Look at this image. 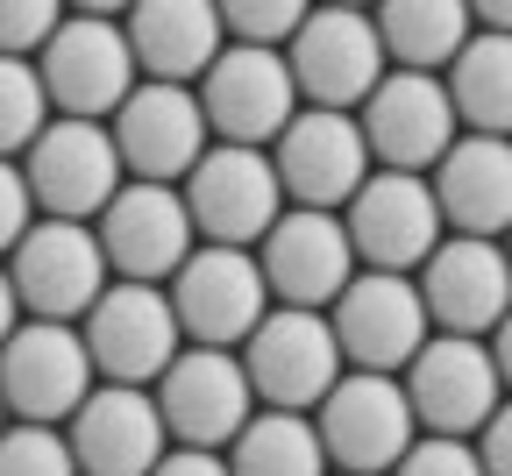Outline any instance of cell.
I'll list each match as a JSON object with an SVG mask.
<instances>
[{"mask_svg": "<svg viewBox=\"0 0 512 476\" xmlns=\"http://www.w3.org/2000/svg\"><path fill=\"white\" fill-rule=\"evenodd\" d=\"M392 377L413 405V427L427 434H477L505 391V363L484 349V334H448V327H427L420 349Z\"/></svg>", "mask_w": 512, "mask_h": 476, "instance_id": "1", "label": "cell"}, {"mask_svg": "<svg viewBox=\"0 0 512 476\" xmlns=\"http://www.w3.org/2000/svg\"><path fill=\"white\" fill-rule=\"evenodd\" d=\"M36 79H43V100L50 114H86V121H107L121 107V93L136 86V57H128V36L114 15H72L64 8L57 29L29 50Z\"/></svg>", "mask_w": 512, "mask_h": 476, "instance_id": "2", "label": "cell"}, {"mask_svg": "<svg viewBox=\"0 0 512 476\" xmlns=\"http://www.w3.org/2000/svg\"><path fill=\"white\" fill-rule=\"evenodd\" d=\"M235 356H242L256 405H299V413H313V398L342 377V349H335L320 306H264L256 327L235 342Z\"/></svg>", "mask_w": 512, "mask_h": 476, "instance_id": "3", "label": "cell"}, {"mask_svg": "<svg viewBox=\"0 0 512 476\" xmlns=\"http://www.w3.org/2000/svg\"><path fill=\"white\" fill-rule=\"evenodd\" d=\"M0 270H8L22 313H36V320H79L107 285V256L93 242V221H64V214H36L8 242Z\"/></svg>", "mask_w": 512, "mask_h": 476, "instance_id": "4", "label": "cell"}, {"mask_svg": "<svg viewBox=\"0 0 512 476\" xmlns=\"http://www.w3.org/2000/svg\"><path fill=\"white\" fill-rule=\"evenodd\" d=\"M192 100H200L207 114V135L214 143H256L264 150L271 135L285 128V114L299 107V86L285 72V50L278 43H221L207 57L200 86H192Z\"/></svg>", "mask_w": 512, "mask_h": 476, "instance_id": "5", "label": "cell"}, {"mask_svg": "<svg viewBox=\"0 0 512 476\" xmlns=\"http://www.w3.org/2000/svg\"><path fill=\"white\" fill-rule=\"evenodd\" d=\"M278 50H285L299 100H313V107H356L384 72V43L370 29V8H342V0H313Z\"/></svg>", "mask_w": 512, "mask_h": 476, "instance_id": "6", "label": "cell"}, {"mask_svg": "<svg viewBox=\"0 0 512 476\" xmlns=\"http://www.w3.org/2000/svg\"><path fill=\"white\" fill-rule=\"evenodd\" d=\"M178 199H185V221L200 242H256L271 228V214L285 207L278 192V171L256 143H207L200 157L185 164L178 178Z\"/></svg>", "mask_w": 512, "mask_h": 476, "instance_id": "7", "label": "cell"}, {"mask_svg": "<svg viewBox=\"0 0 512 476\" xmlns=\"http://www.w3.org/2000/svg\"><path fill=\"white\" fill-rule=\"evenodd\" d=\"M320 313H328V334L342 349V370H399L420 349V334H427V306H420L413 270H370V263H356L349 285Z\"/></svg>", "mask_w": 512, "mask_h": 476, "instance_id": "8", "label": "cell"}, {"mask_svg": "<svg viewBox=\"0 0 512 476\" xmlns=\"http://www.w3.org/2000/svg\"><path fill=\"white\" fill-rule=\"evenodd\" d=\"M264 157L278 171L285 207H342L356 192V178L370 171L356 107H313V100H299L285 114V128L264 143Z\"/></svg>", "mask_w": 512, "mask_h": 476, "instance_id": "9", "label": "cell"}, {"mask_svg": "<svg viewBox=\"0 0 512 476\" xmlns=\"http://www.w3.org/2000/svg\"><path fill=\"white\" fill-rule=\"evenodd\" d=\"M164 299L178 313L185 342H221V349H235L256 327V313L271 306L264 270H256V256L242 242H192L164 278Z\"/></svg>", "mask_w": 512, "mask_h": 476, "instance_id": "10", "label": "cell"}, {"mask_svg": "<svg viewBox=\"0 0 512 476\" xmlns=\"http://www.w3.org/2000/svg\"><path fill=\"white\" fill-rule=\"evenodd\" d=\"M150 398H157L164 441H200V448H221V455H228V434L256 405L249 377H242V356L221 349V342H178L171 363L150 377Z\"/></svg>", "mask_w": 512, "mask_h": 476, "instance_id": "11", "label": "cell"}, {"mask_svg": "<svg viewBox=\"0 0 512 476\" xmlns=\"http://www.w3.org/2000/svg\"><path fill=\"white\" fill-rule=\"evenodd\" d=\"M313 434L335 469L370 476V469H392L399 448L413 441V405L392 370H342L313 398Z\"/></svg>", "mask_w": 512, "mask_h": 476, "instance_id": "12", "label": "cell"}, {"mask_svg": "<svg viewBox=\"0 0 512 476\" xmlns=\"http://www.w3.org/2000/svg\"><path fill=\"white\" fill-rule=\"evenodd\" d=\"M22 178H29V199L36 214H64V221H93L100 199L128 178L121 157H114V135L107 121H86V114H50L29 150L15 157Z\"/></svg>", "mask_w": 512, "mask_h": 476, "instance_id": "13", "label": "cell"}, {"mask_svg": "<svg viewBox=\"0 0 512 476\" xmlns=\"http://www.w3.org/2000/svg\"><path fill=\"white\" fill-rule=\"evenodd\" d=\"M79 342L93 356V377H114V384H150L171 349L185 342L178 334V313L164 299V285H143V278H107L100 299L79 313Z\"/></svg>", "mask_w": 512, "mask_h": 476, "instance_id": "14", "label": "cell"}, {"mask_svg": "<svg viewBox=\"0 0 512 476\" xmlns=\"http://www.w3.org/2000/svg\"><path fill=\"white\" fill-rule=\"evenodd\" d=\"M93 242L107 256V278H143V285H164L178 256L200 242L185 221V199L178 185L164 178H121L107 199H100V214H93Z\"/></svg>", "mask_w": 512, "mask_h": 476, "instance_id": "15", "label": "cell"}, {"mask_svg": "<svg viewBox=\"0 0 512 476\" xmlns=\"http://www.w3.org/2000/svg\"><path fill=\"white\" fill-rule=\"evenodd\" d=\"M335 214H342V235H349L356 263H370V270H413L441 242V207H434L420 171L370 164Z\"/></svg>", "mask_w": 512, "mask_h": 476, "instance_id": "16", "label": "cell"}, {"mask_svg": "<svg viewBox=\"0 0 512 476\" xmlns=\"http://www.w3.org/2000/svg\"><path fill=\"white\" fill-rule=\"evenodd\" d=\"M356 128H363L370 164L427 171V164L448 150V135H456V107H448V93H441V72L384 64L377 86L356 100Z\"/></svg>", "mask_w": 512, "mask_h": 476, "instance_id": "17", "label": "cell"}, {"mask_svg": "<svg viewBox=\"0 0 512 476\" xmlns=\"http://www.w3.org/2000/svg\"><path fill=\"white\" fill-rule=\"evenodd\" d=\"M249 256L278 306H328L356 270V249H349L335 207H278L271 228L249 242Z\"/></svg>", "mask_w": 512, "mask_h": 476, "instance_id": "18", "label": "cell"}, {"mask_svg": "<svg viewBox=\"0 0 512 476\" xmlns=\"http://www.w3.org/2000/svg\"><path fill=\"white\" fill-rule=\"evenodd\" d=\"M413 285H420L427 327H448V334H491L512 306V270H505L498 235L441 228V242L413 263Z\"/></svg>", "mask_w": 512, "mask_h": 476, "instance_id": "19", "label": "cell"}, {"mask_svg": "<svg viewBox=\"0 0 512 476\" xmlns=\"http://www.w3.org/2000/svg\"><path fill=\"white\" fill-rule=\"evenodd\" d=\"M107 135H114V157L128 178L178 185L185 164L207 150V114L185 79H136L121 93V107L107 114Z\"/></svg>", "mask_w": 512, "mask_h": 476, "instance_id": "20", "label": "cell"}, {"mask_svg": "<svg viewBox=\"0 0 512 476\" xmlns=\"http://www.w3.org/2000/svg\"><path fill=\"white\" fill-rule=\"evenodd\" d=\"M93 384V356L72 320H15L0 342V405L8 420H64Z\"/></svg>", "mask_w": 512, "mask_h": 476, "instance_id": "21", "label": "cell"}, {"mask_svg": "<svg viewBox=\"0 0 512 476\" xmlns=\"http://www.w3.org/2000/svg\"><path fill=\"white\" fill-rule=\"evenodd\" d=\"M57 427L72 441V469H93V476H143L157 462V448H164V420H157L150 384L93 377L86 398Z\"/></svg>", "mask_w": 512, "mask_h": 476, "instance_id": "22", "label": "cell"}, {"mask_svg": "<svg viewBox=\"0 0 512 476\" xmlns=\"http://www.w3.org/2000/svg\"><path fill=\"white\" fill-rule=\"evenodd\" d=\"M420 178H427L434 207H441V228H456V235H505V221H512V150H505V135L456 128L448 150Z\"/></svg>", "mask_w": 512, "mask_h": 476, "instance_id": "23", "label": "cell"}, {"mask_svg": "<svg viewBox=\"0 0 512 476\" xmlns=\"http://www.w3.org/2000/svg\"><path fill=\"white\" fill-rule=\"evenodd\" d=\"M121 36H128V57H136L143 79H200L207 57L228 43L214 0H128L114 15Z\"/></svg>", "mask_w": 512, "mask_h": 476, "instance_id": "24", "label": "cell"}, {"mask_svg": "<svg viewBox=\"0 0 512 476\" xmlns=\"http://www.w3.org/2000/svg\"><path fill=\"white\" fill-rule=\"evenodd\" d=\"M441 93L456 107V128L505 135L512 128V43L505 29H470L441 64Z\"/></svg>", "mask_w": 512, "mask_h": 476, "instance_id": "25", "label": "cell"}, {"mask_svg": "<svg viewBox=\"0 0 512 476\" xmlns=\"http://www.w3.org/2000/svg\"><path fill=\"white\" fill-rule=\"evenodd\" d=\"M370 29L384 43V64H413V72H441L477 22L463 0H370Z\"/></svg>", "mask_w": 512, "mask_h": 476, "instance_id": "26", "label": "cell"}, {"mask_svg": "<svg viewBox=\"0 0 512 476\" xmlns=\"http://www.w3.org/2000/svg\"><path fill=\"white\" fill-rule=\"evenodd\" d=\"M228 469H242V476H313V469H328L313 413H299V405H249V420L228 434Z\"/></svg>", "mask_w": 512, "mask_h": 476, "instance_id": "27", "label": "cell"}, {"mask_svg": "<svg viewBox=\"0 0 512 476\" xmlns=\"http://www.w3.org/2000/svg\"><path fill=\"white\" fill-rule=\"evenodd\" d=\"M43 121H50V100H43L36 64L15 57V50H0V157H22L29 135H36Z\"/></svg>", "mask_w": 512, "mask_h": 476, "instance_id": "28", "label": "cell"}, {"mask_svg": "<svg viewBox=\"0 0 512 476\" xmlns=\"http://www.w3.org/2000/svg\"><path fill=\"white\" fill-rule=\"evenodd\" d=\"M0 476H72V441L57 420H0Z\"/></svg>", "mask_w": 512, "mask_h": 476, "instance_id": "29", "label": "cell"}, {"mask_svg": "<svg viewBox=\"0 0 512 476\" xmlns=\"http://www.w3.org/2000/svg\"><path fill=\"white\" fill-rule=\"evenodd\" d=\"M306 8L313 0H214V15L235 43H285Z\"/></svg>", "mask_w": 512, "mask_h": 476, "instance_id": "30", "label": "cell"}, {"mask_svg": "<svg viewBox=\"0 0 512 476\" xmlns=\"http://www.w3.org/2000/svg\"><path fill=\"white\" fill-rule=\"evenodd\" d=\"M392 469H406V476H477L484 462H477L470 434H427V427H413V441L399 448Z\"/></svg>", "mask_w": 512, "mask_h": 476, "instance_id": "31", "label": "cell"}, {"mask_svg": "<svg viewBox=\"0 0 512 476\" xmlns=\"http://www.w3.org/2000/svg\"><path fill=\"white\" fill-rule=\"evenodd\" d=\"M57 15H64V0H0V50L29 57L57 29Z\"/></svg>", "mask_w": 512, "mask_h": 476, "instance_id": "32", "label": "cell"}, {"mask_svg": "<svg viewBox=\"0 0 512 476\" xmlns=\"http://www.w3.org/2000/svg\"><path fill=\"white\" fill-rule=\"evenodd\" d=\"M36 221V199H29V178L15 157H0V256H8V242Z\"/></svg>", "mask_w": 512, "mask_h": 476, "instance_id": "33", "label": "cell"}, {"mask_svg": "<svg viewBox=\"0 0 512 476\" xmlns=\"http://www.w3.org/2000/svg\"><path fill=\"white\" fill-rule=\"evenodd\" d=\"M463 8H470L477 29H505L512 22V0H463Z\"/></svg>", "mask_w": 512, "mask_h": 476, "instance_id": "34", "label": "cell"}, {"mask_svg": "<svg viewBox=\"0 0 512 476\" xmlns=\"http://www.w3.org/2000/svg\"><path fill=\"white\" fill-rule=\"evenodd\" d=\"M15 320H22V299H15V285H8V270H0V342H8Z\"/></svg>", "mask_w": 512, "mask_h": 476, "instance_id": "35", "label": "cell"}, {"mask_svg": "<svg viewBox=\"0 0 512 476\" xmlns=\"http://www.w3.org/2000/svg\"><path fill=\"white\" fill-rule=\"evenodd\" d=\"M64 8H72V15H121L128 0H64Z\"/></svg>", "mask_w": 512, "mask_h": 476, "instance_id": "36", "label": "cell"}, {"mask_svg": "<svg viewBox=\"0 0 512 476\" xmlns=\"http://www.w3.org/2000/svg\"><path fill=\"white\" fill-rule=\"evenodd\" d=\"M342 8H370V0H342Z\"/></svg>", "mask_w": 512, "mask_h": 476, "instance_id": "37", "label": "cell"}, {"mask_svg": "<svg viewBox=\"0 0 512 476\" xmlns=\"http://www.w3.org/2000/svg\"><path fill=\"white\" fill-rule=\"evenodd\" d=\"M0 420H8V405H0Z\"/></svg>", "mask_w": 512, "mask_h": 476, "instance_id": "38", "label": "cell"}]
</instances>
